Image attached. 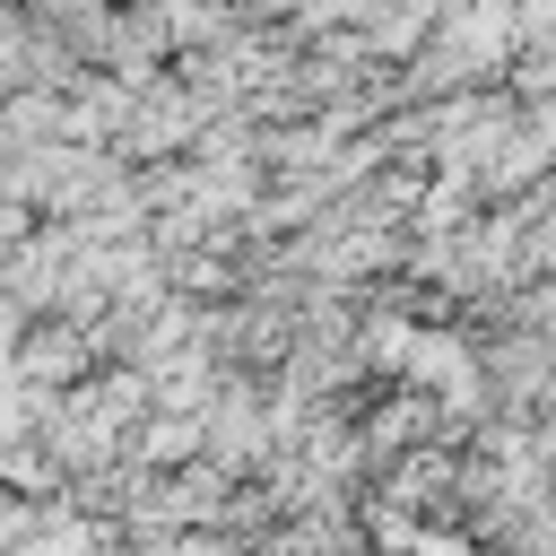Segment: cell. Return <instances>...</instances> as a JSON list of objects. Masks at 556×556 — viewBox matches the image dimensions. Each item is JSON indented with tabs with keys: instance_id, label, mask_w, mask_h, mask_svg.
I'll return each mask as SVG.
<instances>
[{
	"instance_id": "cell-3",
	"label": "cell",
	"mask_w": 556,
	"mask_h": 556,
	"mask_svg": "<svg viewBox=\"0 0 556 556\" xmlns=\"http://www.w3.org/2000/svg\"><path fill=\"white\" fill-rule=\"evenodd\" d=\"M408 348H417L408 321H365V356H374V365H408Z\"/></svg>"
},
{
	"instance_id": "cell-2",
	"label": "cell",
	"mask_w": 556,
	"mask_h": 556,
	"mask_svg": "<svg viewBox=\"0 0 556 556\" xmlns=\"http://www.w3.org/2000/svg\"><path fill=\"white\" fill-rule=\"evenodd\" d=\"M139 417H148V426L130 434L139 469H174V460L200 452V408H139Z\"/></svg>"
},
{
	"instance_id": "cell-4",
	"label": "cell",
	"mask_w": 556,
	"mask_h": 556,
	"mask_svg": "<svg viewBox=\"0 0 556 556\" xmlns=\"http://www.w3.org/2000/svg\"><path fill=\"white\" fill-rule=\"evenodd\" d=\"M235 17H287V0H235Z\"/></svg>"
},
{
	"instance_id": "cell-1",
	"label": "cell",
	"mask_w": 556,
	"mask_h": 556,
	"mask_svg": "<svg viewBox=\"0 0 556 556\" xmlns=\"http://www.w3.org/2000/svg\"><path fill=\"white\" fill-rule=\"evenodd\" d=\"M9 356H17V382L26 391H61V382H78L87 365H96V348H87V330L78 321H43V330H26V339H9Z\"/></svg>"
}]
</instances>
